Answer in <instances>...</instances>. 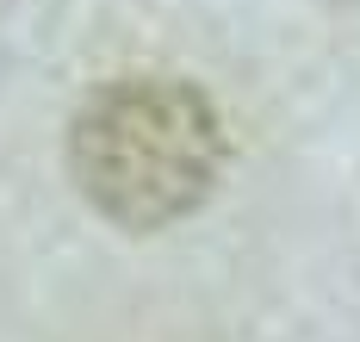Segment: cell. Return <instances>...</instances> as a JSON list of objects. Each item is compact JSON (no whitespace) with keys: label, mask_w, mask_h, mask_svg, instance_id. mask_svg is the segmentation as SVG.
I'll return each instance as SVG.
<instances>
[{"label":"cell","mask_w":360,"mask_h":342,"mask_svg":"<svg viewBox=\"0 0 360 342\" xmlns=\"http://www.w3.org/2000/svg\"><path fill=\"white\" fill-rule=\"evenodd\" d=\"M224 118L180 75H124L81 100L69 125V175L118 230H162L199 212L224 175Z\"/></svg>","instance_id":"obj_1"}]
</instances>
